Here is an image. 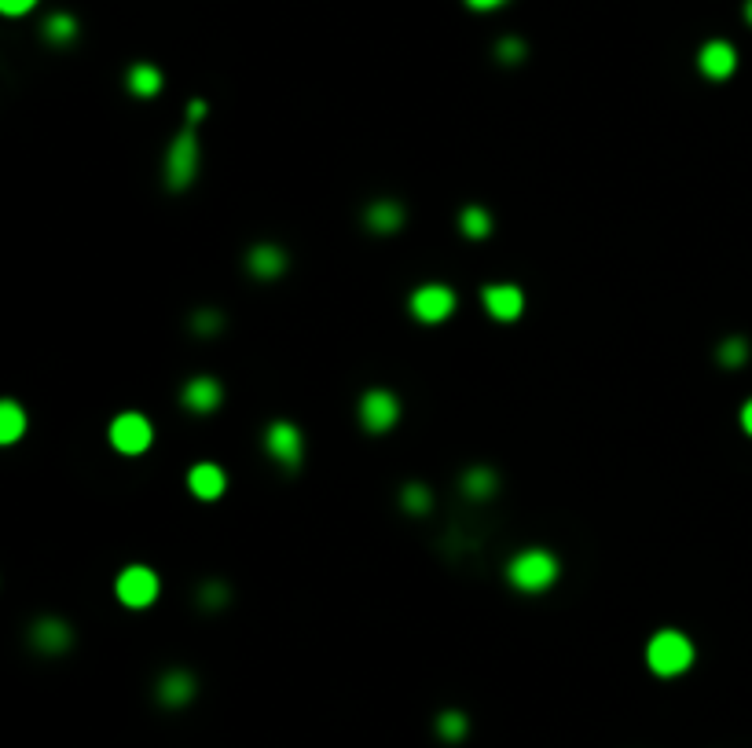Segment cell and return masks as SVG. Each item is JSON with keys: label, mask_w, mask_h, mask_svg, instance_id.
<instances>
[{"label": "cell", "mask_w": 752, "mask_h": 748, "mask_svg": "<svg viewBox=\"0 0 752 748\" xmlns=\"http://www.w3.org/2000/svg\"><path fill=\"white\" fill-rule=\"evenodd\" d=\"M507 580L525 594L547 591V587L558 580V558L543 547L521 550V554H514V561L507 565Z\"/></svg>", "instance_id": "6da1fadb"}, {"label": "cell", "mask_w": 752, "mask_h": 748, "mask_svg": "<svg viewBox=\"0 0 752 748\" xmlns=\"http://www.w3.org/2000/svg\"><path fill=\"white\" fill-rule=\"evenodd\" d=\"M195 169H199V140H195V129H184L169 147L166 158V180L173 191H184V187L195 180Z\"/></svg>", "instance_id": "3957f363"}, {"label": "cell", "mask_w": 752, "mask_h": 748, "mask_svg": "<svg viewBox=\"0 0 752 748\" xmlns=\"http://www.w3.org/2000/svg\"><path fill=\"white\" fill-rule=\"evenodd\" d=\"M525 55H529V44L521 41V37H503V41L496 44V59H499V63L514 66V63H521Z\"/></svg>", "instance_id": "d4e9b609"}, {"label": "cell", "mask_w": 752, "mask_h": 748, "mask_svg": "<svg viewBox=\"0 0 752 748\" xmlns=\"http://www.w3.org/2000/svg\"><path fill=\"white\" fill-rule=\"evenodd\" d=\"M745 360H749V345L741 338H727L719 345V363H723V367H741Z\"/></svg>", "instance_id": "cb8c5ba5"}, {"label": "cell", "mask_w": 752, "mask_h": 748, "mask_svg": "<svg viewBox=\"0 0 752 748\" xmlns=\"http://www.w3.org/2000/svg\"><path fill=\"white\" fill-rule=\"evenodd\" d=\"M466 730H470V719H466L463 712H455V708H452V712L437 715V734H441L444 741H452V745H455V741H463V737H466Z\"/></svg>", "instance_id": "7402d4cb"}, {"label": "cell", "mask_w": 752, "mask_h": 748, "mask_svg": "<svg viewBox=\"0 0 752 748\" xmlns=\"http://www.w3.org/2000/svg\"><path fill=\"white\" fill-rule=\"evenodd\" d=\"M221 323H224V319L217 316V312H199V316H195V330H199V334H213Z\"/></svg>", "instance_id": "83f0119b"}, {"label": "cell", "mask_w": 752, "mask_h": 748, "mask_svg": "<svg viewBox=\"0 0 752 748\" xmlns=\"http://www.w3.org/2000/svg\"><path fill=\"white\" fill-rule=\"evenodd\" d=\"M246 264H250V272L257 275V279H276V275L287 272V253L279 250V246H254L250 250V257H246Z\"/></svg>", "instance_id": "9a60e30c"}, {"label": "cell", "mask_w": 752, "mask_h": 748, "mask_svg": "<svg viewBox=\"0 0 752 748\" xmlns=\"http://www.w3.org/2000/svg\"><path fill=\"white\" fill-rule=\"evenodd\" d=\"M202 602L210 605V609H221V605L228 602V587H224L221 580H210L202 587Z\"/></svg>", "instance_id": "484cf974"}, {"label": "cell", "mask_w": 752, "mask_h": 748, "mask_svg": "<svg viewBox=\"0 0 752 748\" xmlns=\"http://www.w3.org/2000/svg\"><path fill=\"white\" fill-rule=\"evenodd\" d=\"M400 224H404V206L393 198H378L375 206L367 209V228L378 231V235H393Z\"/></svg>", "instance_id": "2e32d148"}, {"label": "cell", "mask_w": 752, "mask_h": 748, "mask_svg": "<svg viewBox=\"0 0 752 748\" xmlns=\"http://www.w3.org/2000/svg\"><path fill=\"white\" fill-rule=\"evenodd\" d=\"M30 642H34L41 653H63V649L70 646V627L63 624V620H56V616H45V620L34 624Z\"/></svg>", "instance_id": "4fadbf2b"}, {"label": "cell", "mask_w": 752, "mask_h": 748, "mask_svg": "<svg viewBox=\"0 0 752 748\" xmlns=\"http://www.w3.org/2000/svg\"><path fill=\"white\" fill-rule=\"evenodd\" d=\"M195 697V675L184 668H173L162 675V682H158V701L166 704V708H184V704Z\"/></svg>", "instance_id": "7c38bea8"}, {"label": "cell", "mask_w": 752, "mask_h": 748, "mask_svg": "<svg viewBox=\"0 0 752 748\" xmlns=\"http://www.w3.org/2000/svg\"><path fill=\"white\" fill-rule=\"evenodd\" d=\"M26 433V411L15 400L0 404V444H15Z\"/></svg>", "instance_id": "d6986e66"}, {"label": "cell", "mask_w": 752, "mask_h": 748, "mask_svg": "<svg viewBox=\"0 0 752 748\" xmlns=\"http://www.w3.org/2000/svg\"><path fill=\"white\" fill-rule=\"evenodd\" d=\"M125 85H129L133 96L151 99L162 92V70H158L155 63H136L133 70H129V77H125Z\"/></svg>", "instance_id": "e0dca14e"}, {"label": "cell", "mask_w": 752, "mask_h": 748, "mask_svg": "<svg viewBox=\"0 0 752 748\" xmlns=\"http://www.w3.org/2000/svg\"><path fill=\"white\" fill-rule=\"evenodd\" d=\"M455 312V290L444 283H426L411 294V316L419 323H444Z\"/></svg>", "instance_id": "5b68a950"}, {"label": "cell", "mask_w": 752, "mask_h": 748, "mask_svg": "<svg viewBox=\"0 0 752 748\" xmlns=\"http://www.w3.org/2000/svg\"><path fill=\"white\" fill-rule=\"evenodd\" d=\"M78 30H81L78 19H74V15H67V11H56V15H48L45 26H41L45 41L48 44H59V48L74 41V37H78Z\"/></svg>", "instance_id": "ac0fdd59"}, {"label": "cell", "mask_w": 752, "mask_h": 748, "mask_svg": "<svg viewBox=\"0 0 752 748\" xmlns=\"http://www.w3.org/2000/svg\"><path fill=\"white\" fill-rule=\"evenodd\" d=\"M114 591H118V602L129 605V609H147V605L158 598L155 569H147V565H129V569L118 572Z\"/></svg>", "instance_id": "277c9868"}, {"label": "cell", "mask_w": 752, "mask_h": 748, "mask_svg": "<svg viewBox=\"0 0 752 748\" xmlns=\"http://www.w3.org/2000/svg\"><path fill=\"white\" fill-rule=\"evenodd\" d=\"M180 400H184V407H188V411H195V415H210V411H217V407H221L224 389H221V382H217V378L199 374V378H191V382L184 385Z\"/></svg>", "instance_id": "8fae6325"}, {"label": "cell", "mask_w": 752, "mask_h": 748, "mask_svg": "<svg viewBox=\"0 0 752 748\" xmlns=\"http://www.w3.org/2000/svg\"><path fill=\"white\" fill-rule=\"evenodd\" d=\"M745 22L752 26V0H745Z\"/></svg>", "instance_id": "1f68e13d"}, {"label": "cell", "mask_w": 752, "mask_h": 748, "mask_svg": "<svg viewBox=\"0 0 752 748\" xmlns=\"http://www.w3.org/2000/svg\"><path fill=\"white\" fill-rule=\"evenodd\" d=\"M481 301H485L488 316L492 319H503V323H514V319L521 316V308H525V294H521L514 283H492L481 290Z\"/></svg>", "instance_id": "30bf717a"}, {"label": "cell", "mask_w": 752, "mask_h": 748, "mask_svg": "<svg viewBox=\"0 0 752 748\" xmlns=\"http://www.w3.org/2000/svg\"><path fill=\"white\" fill-rule=\"evenodd\" d=\"M37 8V0H0V11L8 15V19H19V15H30V11Z\"/></svg>", "instance_id": "4316f807"}, {"label": "cell", "mask_w": 752, "mask_h": 748, "mask_svg": "<svg viewBox=\"0 0 752 748\" xmlns=\"http://www.w3.org/2000/svg\"><path fill=\"white\" fill-rule=\"evenodd\" d=\"M741 429H745V433L752 437V400H749L745 407H741Z\"/></svg>", "instance_id": "4dcf8cb0"}, {"label": "cell", "mask_w": 752, "mask_h": 748, "mask_svg": "<svg viewBox=\"0 0 752 748\" xmlns=\"http://www.w3.org/2000/svg\"><path fill=\"white\" fill-rule=\"evenodd\" d=\"M433 506V495L426 484H408L404 488V510H411V514H426Z\"/></svg>", "instance_id": "603a6c76"}, {"label": "cell", "mask_w": 752, "mask_h": 748, "mask_svg": "<svg viewBox=\"0 0 752 748\" xmlns=\"http://www.w3.org/2000/svg\"><path fill=\"white\" fill-rule=\"evenodd\" d=\"M206 99H191V107H188V125H199L202 118H206Z\"/></svg>", "instance_id": "f1b7e54d"}, {"label": "cell", "mask_w": 752, "mask_h": 748, "mask_svg": "<svg viewBox=\"0 0 752 748\" xmlns=\"http://www.w3.org/2000/svg\"><path fill=\"white\" fill-rule=\"evenodd\" d=\"M265 448H268V455L279 462V466L294 470V466L301 462V455H305L301 429L294 426V422H272V426L265 429Z\"/></svg>", "instance_id": "ba28073f"}, {"label": "cell", "mask_w": 752, "mask_h": 748, "mask_svg": "<svg viewBox=\"0 0 752 748\" xmlns=\"http://www.w3.org/2000/svg\"><path fill=\"white\" fill-rule=\"evenodd\" d=\"M397 418H400V404L389 389H371V393H364V400H360V422H364L367 433H389V429L397 426Z\"/></svg>", "instance_id": "52a82bcc"}, {"label": "cell", "mask_w": 752, "mask_h": 748, "mask_svg": "<svg viewBox=\"0 0 752 748\" xmlns=\"http://www.w3.org/2000/svg\"><path fill=\"white\" fill-rule=\"evenodd\" d=\"M224 484H228V477H224V470L213 466V462H199V466H191V473H188V488L199 495V499H221Z\"/></svg>", "instance_id": "5bb4252c"}, {"label": "cell", "mask_w": 752, "mask_h": 748, "mask_svg": "<svg viewBox=\"0 0 752 748\" xmlns=\"http://www.w3.org/2000/svg\"><path fill=\"white\" fill-rule=\"evenodd\" d=\"M151 440H155V429H151V422H147L144 415H136V411H125V415H118L111 422V444L122 455H140V451L151 448Z\"/></svg>", "instance_id": "8992f818"}, {"label": "cell", "mask_w": 752, "mask_h": 748, "mask_svg": "<svg viewBox=\"0 0 752 748\" xmlns=\"http://www.w3.org/2000/svg\"><path fill=\"white\" fill-rule=\"evenodd\" d=\"M459 228H463L466 239H485L488 231H492V217L481 206H466L459 213Z\"/></svg>", "instance_id": "44dd1931"}, {"label": "cell", "mask_w": 752, "mask_h": 748, "mask_svg": "<svg viewBox=\"0 0 752 748\" xmlns=\"http://www.w3.org/2000/svg\"><path fill=\"white\" fill-rule=\"evenodd\" d=\"M697 70L708 77V81H727L734 70H738V52L734 44L716 37V41H705L701 52H697Z\"/></svg>", "instance_id": "9c48e42d"}, {"label": "cell", "mask_w": 752, "mask_h": 748, "mask_svg": "<svg viewBox=\"0 0 752 748\" xmlns=\"http://www.w3.org/2000/svg\"><path fill=\"white\" fill-rule=\"evenodd\" d=\"M499 477L488 466H474V470L463 473V492L470 495V499H488V495L496 492Z\"/></svg>", "instance_id": "ffe728a7"}, {"label": "cell", "mask_w": 752, "mask_h": 748, "mask_svg": "<svg viewBox=\"0 0 752 748\" xmlns=\"http://www.w3.org/2000/svg\"><path fill=\"white\" fill-rule=\"evenodd\" d=\"M463 4L470 11H496V8H503L507 0H463Z\"/></svg>", "instance_id": "f546056e"}, {"label": "cell", "mask_w": 752, "mask_h": 748, "mask_svg": "<svg viewBox=\"0 0 752 748\" xmlns=\"http://www.w3.org/2000/svg\"><path fill=\"white\" fill-rule=\"evenodd\" d=\"M646 664H650L653 675L675 679L694 664V642L683 631H657L646 646Z\"/></svg>", "instance_id": "7a4b0ae2"}]
</instances>
